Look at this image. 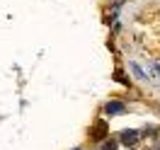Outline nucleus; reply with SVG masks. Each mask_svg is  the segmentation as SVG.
<instances>
[{"label":"nucleus","instance_id":"obj_1","mask_svg":"<svg viewBox=\"0 0 160 150\" xmlns=\"http://www.w3.org/2000/svg\"><path fill=\"white\" fill-rule=\"evenodd\" d=\"M121 140H124L126 145H133V143L138 140V133H136V131H124V133H121Z\"/></svg>","mask_w":160,"mask_h":150},{"label":"nucleus","instance_id":"obj_2","mask_svg":"<svg viewBox=\"0 0 160 150\" xmlns=\"http://www.w3.org/2000/svg\"><path fill=\"white\" fill-rule=\"evenodd\" d=\"M124 111V102H109L107 104V114H121Z\"/></svg>","mask_w":160,"mask_h":150},{"label":"nucleus","instance_id":"obj_3","mask_svg":"<svg viewBox=\"0 0 160 150\" xmlns=\"http://www.w3.org/2000/svg\"><path fill=\"white\" fill-rule=\"evenodd\" d=\"M95 136H97V138L104 136V123H97V126H95Z\"/></svg>","mask_w":160,"mask_h":150},{"label":"nucleus","instance_id":"obj_4","mask_svg":"<svg viewBox=\"0 0 160 150\" xmlns=\"http://www.w3.org/2000/svg\"><path fill=\"white\" fill-rule=\"evenodd\" d=\"M104 150H117V143H107V145H104Z\"/></svg>","mask_w":160,"mask_h":150}]
</instances>
